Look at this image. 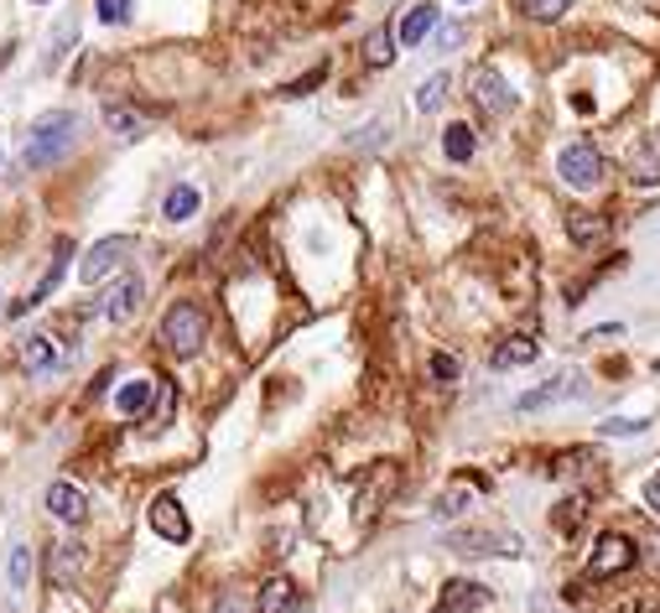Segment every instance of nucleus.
<instances>
[{
	"mask_svg": "<svg viewBox=\"0 0 660 613\" xmlns=\"http://www.w3.org/2000/svg\"><path fill=\"white\" fill-rule=\"evenodd\" d=\"M73 130H79V115L73 109H52L32 126V141H26V167H52L63 162L68 146H73Z\"/></svg>",
	"mask_w": 660,
	"mask_h": 613,
	"instance_id": "obj_1",
	"label": "nucleus"
},
{
	"mask_svg": "<svg viewBox=\"0 0 660 613\" xmlns=\"http://www.w3.org/2000/svg\"><path fill=\"white\" fill-rule=\"evenodd\" d=\"M209 339V318H203V307H192V302H172L167 318H162V343H167L172 359H192L198 349Z\"/></svg>",
	"mask_w": 660,
	"mask_h": 613,
	"instance_id": "obj_2",
	"label": "nucleus"
},
{
	"mask_svg": "<svg viewBox=\"0 0 660 613\" xmlns=\"http://www.w3.org/2000/svg\"><path fill=\"white\" fill-rule=\"evenodd\" d=\"M556 177L577 192H593L603 182V156L588 141H573V146H562V156H556Z\"/></svg>",
	"mask_w": 660,
	"mask_h": 613,
	"instance_id": "obj_3",
	"label": "nucleus"
},
{
	"mask_svg": "<svg viewBox=\"0 0 660 613\" xmlns=\"http://www.w3.org/2000/svg\"><path fill=\"white\" fill-rule=\"evenodd\" d=\"M448 546L463 551V556H520V535L499 526H473V530H452Z\"/></svg>",
	"mask_w": 660,
	"mask_h": 613,
	"instance_id": "obj_4",
	"label": "nucleus"
},
{
	"mask_svg": "<svg viewBox=\"0 0 660 613\" xmlns=\"http://www.w3.org/2000/svg\"><path fill=\"white\" fill-rule=\"evenodd\" d=\"M473 105H479V115H490V120H505L515 109V89L505 84V73H494V68H473Z\"/></svg>",
	"mask_w": 660,
	"mask_h": 613,
	"instance_id": "obj_5",
	"label": "nucleus"
},
{
	"mask_svg": "<svg viewBox=\"0 0 660 613\" xmlns=\"http://www.w3.org/2000/svg\"><path fill=\"white\" fill-rule=\"evenodd\" d=\"M130 250H135V245H130L126 234H109V239H99L94 250H84V260H79V275H84L89 286H99V281H109V275L126 266Z\"/></svg>",
	"mask_w": 660,
	"mask_h": 613,
	"instance_id": "obj_6",
	"label": "nucleus"
},
{
	"mask_svg": "<svg viewBox=\"0 0 660 613\" xmlns=\"http://www.w3.org/2000/svg\"><path fill=\"white\" fill-rule=\"evenodd\" d=\"M629 567H635V541L618 535V530L598 535L593 556H588V577H618V571H629Z\"/></svg>",
	"mask_w": 660,
	"mask_h": 613,
	"instance_id": "obj_7",
	"label": "nucleus"
},
{
	"mask_svg": "<svg viewBox=\"0 0 660 613\" xmlns=\"http://www.w3.org/2000/svg\"><path fill=\"white\" fill-rule=\"evenodd\" d=\"M151 530H156L162 541H172V546H182L192 535V520H188V509H182L177 494H156V499H151Z\"/></svg>",
	"mask_w": 660,
	"mask_h": 613,
	"instance_id": "obj_8",
	"label": "nucleus"
},
{
	"mask_svg": "<svg viewBox=\"0 0 660 613\" xmlns=\"http://www.w3.org/2000/svg\"><path fill=\"white\" fill-rule=\"evenodd\" d=\"M68 250H73V245H68V239H58V245H52V266H47L43 275H37V286H32V292L22 296V302H11V318H26V313H32V307H43L47 296L58 292V281H63V260H68Z\"/></svg>",
	"mask_w": 660,
	"mask_h": 613,
	"instance_id": "obj_9",
	"label": "nucleus"
},
{
	"mask_svg": "<svg viewBox=\"0 0 660 613\" xmlns=\"http://www.w3.org/2000/svg\"><path fill=\"white\" fill-rule=\"evenodd\" d=\"M490 603V588L484 582H469V577H452L448 588L437 592V603H432V613H479Z\"/></svg>",
	"mask_w": 660,
	"mask_h": 613,
	"instance_id": "obj_10",
	"label": "nucleus"
},
{
	"mask_svg": "<svg viewBox=\"0 0 660 613\" xmlns=\"http://www.w3.org/2000/svg\"><path fill=\"white\" fill-rule=\"evenodd\" d=\"M629 182H639V188H660V126L645 130L635 141V151H629Z\"/></svg>",
	"mask_w": 660,
	"mask_h": 613,
	"instance_id": "obj_11",
	"label": "nucleus"
},
{
	"mask_svg": "<svg viewBox=\"0 0 660 613\" xmlns=\"http://www.w3.org/2000/svg\"><path fill=\"white\" fill-rule=\"evenodd\" d=\"M47 509H52V520H63V526H84L89 520V499L79 484H52L47 488Z\"/></svg>",
	"mask_w": 660,
	"mask_h": 613,
	"instance_id": "obj_12",
	"label": "nucleus"
},
{
	"mask_svg": "<svg viewBox=\"0 0 660 613\" xmlns=\"http://www.w3.org/2000/svg\"><path fill=\"white\" fill-rule=\"evenodd\" d=\"M141 296H146L141 275H126V281H120V286L105 296V318L109 322H130L135 313H141Z\"/></svg>",
	"mask_w": 660,
	"mask_h": 613,
	"instance_id": "obj_13",
	"label": "nucleus"
},
{
	"mask_svg": "<svg viewBox=\"0 0 660 613\" xmlns=\"http://www.w3.org/2000/svg\"><path fill=\"white\" fill-rule=\"evenodd\" d=\"M297 603H302L297 582H292V577H271L256 598V613H297Z\"/></svg>",
	"mask_w": 660,
	"mask_h": 613,
	"instance_id": "obj_14",
	"label": "nucleus"
},
{
	"mask_svg": "<svg viewBox=\"0 0 660 613\" xmlns=\"http://www.w3.org/2000/svg\"><path fill=\"white\" fill-rule=\"evenodd\" d=\"M432 26H437V5L422 0V5H411V11L401 16V32H396V37H401L405 47H422L426 37H432Z\"/></svg>",
	"mask_w": 660,
	"mask_h": 613,
	"instance_id": "obj_15",
	"label": "nucleus"
},
{
	"mask_svg": "<svg viewBox=\"0 0 660 613\" xmlns=\"http://www.w3.org/2000/svg\"><path fill=\"white\" fill-rule=\"evenodd\" d=\"M541 354V343L531 333H510V339L494 349V369H520V364H531Z\"/></svg>",
	"mask_w": 660,
	"mask_h": 613,
	"instance_id": "obj_16",
	"label": "nucleus"
},
{
	"mask_svg": "<svg viewBox=\"0 0 660 613\" xmlns=\"http://www.w3.org/2000/svg\"><path fill=\"white\" fill-rule=\"evenodd\" d=\"M198 203H203V192L192 188V182H177V188L162 198V219H167V224H188L192 213H198Z\"/></svg>",
	"mask_w": 660,
	"mask_h": 613,
	"instance_id": "obj_17",
	"label": "nucleus"
},
{
	"mask_svg": "<svg viewBox=\"0 0 660 613\" xmlns=\"http://www.w3.org/2000/svg\"><path fill=\"white\" fill-rule=\"evenodd\" d=\"M22 369H26V375H47V369H58V349H52V339H43V333L22 339Z\"/></svg>",
	"mask_w": 660,
	"mask_h": 613,
	"instance_id": "obj_18",
	"label": "nucleus"
},
{
	"mask_svg": "<svg viewBox=\"0 0 660 613\" xmlns=\"http://www.w3.org/2000/svg\"><path fill=\"white\" fill-rule=\"evenodd\" d=\"M396 484H401V473H396L390 463L375 468V473H369V488H360V515H375V499H390Z\"/></svg>",
	"mask_w": 660,
	"mask_h": 613,
	"instance_id": "obj_19",
	"label": "nucleus"
},
{
	"mask_svg": "<svg viewBox=\"0 0 660 613\" xmlns=\"http://www.w3.org/2000/svg\"><path fill=\"white\" fill-rule=\"evenodd\" d=\"M151 401H156V380H126L120 396H115V405H120L126 416H146Z\"/></svg>",
	"mask_w": 660,
	"mask_h": 613,
	"instance_id": "obj_20",
	"label": "nucleus"
},
{
	"mask_svg": "<svg viewBox=\"0 0 660 613\" xmlns=\"http://www.w3.org/2000/svg\"><path fill=\"white\" fill-rule=\"evenodd\" d=\"M573 385H577V380H546L541 390H526V396L515 401V411H546V405L567 401V396H573Z\"/></svg>",
	"mask_w": 660,
	"mask_h": 613,
	"instance_id": "obj_21",
	"label": "nucleus"
},
{
	"mask_svg": "<svg viewBox=\"0 0 660 613\" xmlns=\"http://www.w3.org/2000/svg\"><path fill=\"white\" fill-rule=\"evenodd\" d=\"M105 126L120 135V141H135V135H146V115H135L130 105H105Z\"/></svg>",
	"mask_w": 660,
	"mask_h": 613,
	"instance_id": "obj_22",
	"label": "nucleus"
},
{
	"mask_svg": "<svg viewBox=\"0 0 660 613\" xmlns=\"http://www.w3.org/2000/svg\"><path fill=\"white\" fill-rule=\"evenodd\" d=\"M396 32L390 26H375L369 37H364V63H375V68H385V63H396Z\"/></svg>",
	"mask_w": 660,
	"mask_h": 613,
	"instance_id": "obj_23",
	"label": "nucleus"
},
{
	"mask_svg": "<svg viewBox=\"0 0 660 613\" xmlns=\"http://www.w3.org/2000/svg\"><path fill=\"white\" fill-rule=\"evenodd\" d=\"M448 73H432V79H422V89H416V109L422 115H437L443 109V99H448Z\"/></svg>",
	"mask_w": 660,
	"mask_h": 613,
	"instance_id": "obj_24",
	"label": "nucleus"
},
{
	"mask_svg": "<svg viewBox=\"0 0 660 613\" xmlns=\"http://www.w3.org/2000/svg\"><path fill=\"white\" fill-rule=\"evenodd\" d=\"M567 234H573V245H598V239L609 234V224H603L598 213H573V219H567Z\"/></svg>",
	"mask_w": 660,
	"mask_h": 613,
	"instance_id": "obj_25",
	"label": "nucleus"
},
{
	"mask_svg": "<svg viewBox=\"0 0 660 613\" xmlns=\"http://www.w3.org/2000/svg\"><path fill=\"white\" fill-rule=\"evenodd\" d=\"M473 146H479V141H473L469 126H448V130H443V151H448V162H469Z\"/></svg>",
	"mask_w": 660,
	"mask_h": 613,
	"instance_id": "obj_26",
	"label": "nucleus"
},
{
	"mask_svg": "<svg viewBox=\"0 0 660 613\" xmlns=\"http://www.w3.org/2000/svg\"><path fill=\"white\" fill-rule=\"evenodd\" d=\"M79 562H84V551H79L73 541H68V546H52V562H47V571H52L58 582H68V577L79 571Z\"/></svg>",
	"mask_w": 660,
	"mask_h": 613,
	"instance_id": "obj_27",
	"label": "nucleus"
},
{
	"mask_svg": "<svg viewBox=\"0 0 660 613\" xmlns=\"http://www.w3.org/2000/svg\"><path fill=\"white\" fill-rule=\"evenodd\" d=\"M520 11H526L531 22H562V16L573 11V0H520Z\"/></svg>",
	"mask_w": 660,
	"mask_h": 613,
	"instance_id": "obj_28",
	"label": "nucleus"
},
{
	"mask_svg": "<svg viewBox=\"0 0 660 613\" xmlns=\"http://www.w3.org/2000/svg\"><path fill=\"white\" fill-rule=\"evenodd\" d=\"M582 515H588V499H582V494L562 499V505H556V530H562V535H573V530L582 526Z\"/></svg>",
	"mask_w": 660,
	"mask_h": 613,
	"instance_id": "obj_29",
	"label": "nucleus"
},
{
	"mask_svg": "<svg viewBox=\"0 0 660 613\" xmlns=\"http://www.w3.org/2000/svg\"><path fill=\"white\" fill-rule=\"evenodd\" d=\"M473 505V488L469 484H452L443 499H437V520H452V515H463Z\"/></svg>",
	"mask_w": 660,
	"mask_h": 613,
	"instance_id": "obj_30",
	"label": "nucleus"
},
{
	"mask_svg": "<svg viewBox=\"0 0 660 613\" xmlns=\"http://www.w3.org/2000/svg\"><path fill=\"white\" fill-rule=\"evenodd\" d=\"M94 16L105 26H126L130 22V0H94Z\"/></svg>",
	"mask_w": 660,
	"mask_h": 613,
	"instance_id": "obj_31",
	"label": "nucleus"
},
{
	"mask_svg": "<svg viewBox=\"0 0 660 613\" xmlns=\"http://www.w3.org/2000/svg\"><path fill=\"white\" fill-rule=\"evenodd\" d=\"M645 426H650V422H639V416H609L598 432H603V437H639Z\"/></svg>",
	"mask_w": 660,
	"mask_h": 613,
	"instance_id": "obj_32",
	"label": "nucleus"
},
{
	"mask_svg": "<svg viewBox=\"0 0 660 613\" xmlns=\"http://www.w3.org/2000/svg\"><path fill=\"white\" fill-rule=\"evenodd\" d=\"M380 135H390V120H369V126H364V130H354V151L380 146Z\"/></svg>",
	"mask_w": 660,
	"mask_h": 613,
	"instance_id": "obj_33",
	"label": "nucleus"
},
{
	"mask_svg": "<svg viewBox=\"0 0 660 613\" xmlns=\"http://www.w3.org/2000/svg\"><path fill=\"white\" fill-rule=\"evenodd\" d=\"M26 577H32V551L11 546V588H26Z\"/></svg>",
	"mask_w": 660,
	"mask_h": 613,
	"instance_id": "obj_34",
	"label": "nucleus"
},
{
	"mask_svg": "<svg viewBox=\"0 0 660 613\" xmlns=\"http://www.w3.org/2000/svg\"><path fill=\"white\" fill-rule=\"evenodd\" d=\"M432 380H458V359H452V354H432Z\"/></svg>",
	"mask_w": 660,
	"mask_h": 613,
	"instance_id": "obj_35",
	"label": "nucleus"
},
{
	"mask_svg": "<svg viewBox=\"0 0 660 613\" xmlns=\"http://www.w3.org/2000/svg\"><path fill=\"white\" fill-rule=\"evenodd\" d=\"M645 505H650V515L660 520V473L650 479V484H645Z\"/></svg>",
	"mask_w": 660,
	"mask_h": 613,
	"instance_id": "obj_36",
	"label": "nucleus"
},
{
	"mask_svg": "<svg viewBox=\"0 0 660 613\" xmlns=\"http://www.w3.org/2000/svg\"><path fill=\"white\" fill-rule=\"evenodd\" d=\"M322 84V68H313V73H307V79H302V84H292L286 89V94H292V99H297V94H307V89H318Z\"/></svg>",
	"mask_w": 660,
	"mask_h": 613,
	"instance_id": "obj_37",
	"label": "nucleus"
},
{
	"mask_svg": "<svg viewBox=\"0 0 660 613\" xmlns=\"http://www.w3.org/2000/svg\"><path fill=\"white\" fill-rule=\"evenodd\" d=\"M224 613H239V609H235V603H224Z\"/></svg>",
	"mask_w": 660,
	"mask_h": 613,
	"instance_id": "obj_38",
	"label": "nucleus"
},
{
	"mask_svg": "<svg viewBox=\"0 0 660 613\" xmlns=\"http://www.w3.org/2000/svg\"><path fill=\"white\" fill-rule=\"evenodd\" d=\"M37 5H43V0H37Z\"/></svg>",
	"mask_w": 660,
	"mask_h": 613,
	"instance_id": "obj_39",
	"label": "nucleus"
}]
</instances>
